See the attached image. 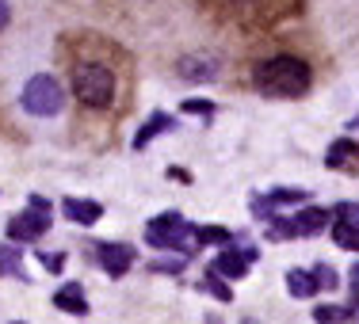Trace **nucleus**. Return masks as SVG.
<instances>
[{
	"mask_svg": "<svg viewBox=\"0 0 359 324\" xmlns=\"http://www.w3.org/2000/svg\"><path fill=\"white\" fill-rule=\"evenodd\" d=\"M256 88L276 99H298L310 88V65L298 57H271V62L256 65Z\"/></svg>",
	"mask_w": 359,
	"mask_h": 324,
	"instance_id": "1",
	"label": "nucleus"
},
{
	"mask_svg": "<svg viewBox=\"0 0 359 324\" xmlns=\"http://www.w3.org/2000/svg\"><path fill=\"white\" fill-rule=\"evenodd\" d=\"M73 92L84 107H107L115 96V73L100 62H81L73 69Z\"/></svg>",
	"mask_w": 359,
	"mask_h": 324,
	"instance_id": "2",
	"label": "nucleus"
},
{
	"mask_svg": "<svg viewBox=\"0 0 359 324\" xmlns=\"http://www.w3.org/2000/svg\"><path fill=\"white\" fill-rule=\"evenodd\" d=\"M145 241L153 244V248H180V252H191L195 244V229L187 225L180 214H161L153 218L149 225H145Z\"/></svg>",
	"mask_w": 359,
	"mask_h": 324,
	"instance_id": "3",
	"label": "nucleus"
},
{
	"mask_svg": "<svg viewBox=\"0 0 359 324\" xmlns=\"http://www.w3.org/2000/svg\"><path fill=\"white\" fill-rule=\"evenodd\" d=\"M62 84L54 80V76H46V73H39V76H31L27 84H23V107L31 111V115H39V118H54L57 111H62Z\"/></svg>",
	"mask_w": 359,
	"mask_h": 324,
	"instance_id": "4",
	"label": "nucleus"
},
{
	"mask_svg": "<svg viewBox=\"0 0 359 324\" xmlns=\"http://www.w3.org/2000/svg\"><path fill=\"white\" fill-rule=\"evenodd\" d=\"M46 229H50V218H46V210H42V206H31L27 214H20V218L8 221V237H12V241H20V244L39 241Z\"/></svg>",
	"mask_w": 359,
	"mask_h": 324,
	"instance_id": "5",
	"label": "nucleus"
},
{
	"mask_svg": "<svg viewBox=\"0 0 359 324\" xmlns=\"http://www.w3.org/2000/svg\"><path fill=\"white\" fill-rule=\"evenodd\" d=\"M96 263L107 271V275L123 279L126 271H130V263H134V248H126V244H100V248H96Z\"/></svg>",
	"mask_w": 359,
	"mask_h": 324,
	"instance_id": "6",
	"label": "nucleus"
},
{
	"mask_svg": "<svg viewBox=\"0 0 359 324\" xmlns=\"http://www.w3.org/2000/svg\"><path fill=\"white\" fill-rule=\"evenodd\" d=\"M256 260V252L249 248V252H222L218 260H215V275H226V279H241L245 271H249V263Z\"/></svg>",
	"mask_w": 359,
	"mask_h": 324,
	"instance_id": "7",
	"label": "nucleus"
},
{
	"mask_svg": "<svg viewBox=\"0 0 359 324\" xmlns=\"http://www.w3.org/2000/svg\"><path fill=\"white\" fill-rule=\"evenodd\" d=\"M62 214L73 218L76 225H92V221H100V214H104V206L92 199H65L62 202Z\"/></svg>",
	"mask_w": 359,
	"mask_h": 324,
	"instance_id": "8",
	"label": "nucleus"
},
{
	"mask_svg": "<svg viewBox=\"0 0 359 324\" xmlns=\"http://www.w3.org/2000/svg\"><path fill=\"white\" fill-rule=\"evenodd\" d=\"M180 76H184V80H195V84L215 80L218 62H210V57H184V62H180Z\"/></svg>",
	"mask_w": 359,
	"mask_h": 324,
	"instance_id": "9",
	"label": "nucleus"
},
{
	"mask_svg": "<svg viewBox=\"0 0 359 324\" xmlns=\"http://www.w3.org/2000/svg\"><path fill=\"white\" fill-rule=\"evenodd\" d=\"M54 305L57 309H65V313H73V317H84L88 313V302H84V294H81V286H65V290H57L54 294Z\"/></svg>",
	"mask_w": 359,
	"mask_h": 324,
	"instance_id": "10",
	"label": "nucleus"
},
{
	"mask_svg": "<svg viewBox=\"0 0 359 324\" xmlns=\"http://www.w3.org/2000/svg\"><path fill=\"white\" fill-rule=\"evenodd\" d=\"M325 221H329V214L325 210H302V214H294L290 218V225H294V233H321L325 229Z\"/></svg>",
	"mask_w": 359,
	"mask_h": 324,
	"instance_id": "11",
	"label": "nucleus"
},
{
	"mask_svg": "<svg viewBox=\"0 0 359 324\" xmlns=\"http://www.w3.org/2000/svg\"><path fill=\"white\" fill-rule=\"evenodd\" d=\"M287 290L294 297H310L313 290H318V275H313V271H290V275H287Z\"/></svg>",
	"mask_w": 359,
	"mask_h": 324,
	"instance_id": "12",
	"label": "nucleus"
},
{
	"mask_svg": "<svg viewBox=\"0 0 359 324\" xmlns=\"http://www.w3.org/2000/svg\"><path fill=\"white\" fill-rule=\"evenodd\" d=\"M168 126H172V118H168V115H153L149 122H145L142 130H138V138H134V149H145V145H149V138H157V134H165Z\"/></svg>",
	"mask_w": 359,
	"mask_h": 324,
	"instance_id": "13",
	"label": "nucleus"
},
{
	"mask_svg": "<svg viewBox=\"0 0 359 324\" xmlns=\"http://www.w3.org/2000/svg\"><path fill=\"white\" fill-rule=\"evenodd\" d=\"M355 157H359L355 141H337L329 149V168H348V164H355Z\"/></svg>",
	"mask_w": 359,
	"mask_h": 324,
	"instance_id": "14",
	"label": "nucleus"
},
{
	"mask_svg": "<svg viewBox=\"0 0 359 324\" xmlns=\"http://www.w3.org/2000/svg\"><path fill=\"white\" fill-rule=\"evenodd\" d=\"M332 241H337L340 248H348V252L359 248V233H355L352 225H344V221H337V225H332Z\"/></svg>",
	"mask_w": 359,
	"mask_h": 324,
	"instance_id": "15",
	"label": "nucleus"
},
{
	"mask_svg": "<svg viewBox=\"0 0 359 324\" xmlns=\"http://www.w3.org/2000/svg\"><path fill=\"white\" fill-rule=\"evenodd\" d=\"M229 233L226 229H195V244H226Z\"/></svg>",
	"mask_w": 359,
	"mask_h": 324,
	"instance_id": "16",
	"label": "nucleus"
},
{
	"mask_svg": "<svg viewBox=\"0 0 359 324\" xmlns=\"http://www.w3.org/2000/svg\"><path fill=\"white\" fill-rule=\"evenodd\" d=\"M337 221H344V225H352L359 233V206H355V202H340V206H337Z\"/></svg>",
	"mask_w": 359,
	"mask_h": 324,
	"instance_id": "17",
	"label": "nucleus"
},
{
	"mask_svg": "<svg viewBox=\"0 0 359 324\" xmlns=\"http://www.w3.org/2000/svg\"><path fill=\"white\" fill-rule=\"evenodd\" d=\"M313 317H318V321H352V313H348V309H337V305H321Z\"/></svg>",
	"mask_w": 359,
	"mask_h": 324,
	"instance_id": "18",
	"label": "nucleus"
},
{
	"mask_svg": "<svg viewBox=\"0 0 359 324\" xmlns=\"http://www.w3.org/2000/svg\"><path fill=\"white\" fill-rule=\"evenodd\" d=\"M207 290L218 297V302H229V297H233V294H229V286H222L218 279H215V271H210V283H207Z\"/></svg>",
	"mask_w": 359,
	"mask_h": 324,
	"instance_id": "19",
	"label": "nucleus"
},
{
	"mask_svg": "<svg viewBox=\"0 0 359 324\" xmlns=\"http://www.w3.org/2000/svg\"><path fill=\"white\" fill-rule=\"evenodd\" d=\"M187 115H215V104H203V99H191V104H184Z\"/></svg>",
	"mask_w": 359,
	"mask_h": 324,
	"instance_id": "20",
	"label": "nucleus"
},
{
	"mask_svg": "<svg viewBox=\"0 0 359 324\" xmlns=\"http://www.w3.org/2000/svg\"><path fill=\"white\" fill-rule=\"evenodd\" d=\"M298 199H306L302 191H271V202H298Z\"/></svg>",
	"mask_w": 359,
	"mask_h": 324,
	"instance_id": "21",
	"label": "nucleus"
},
{
	"mask_svg": "<svg viewBox=\"0 0 359 324\" xmlns=\"http://www.w3.org/2000/svg\"><path fill=\"white\" fill-rule=\"evenodd\" d=\"M313 275H318V286H337V275H332L329 267H318Z\"/></svg>",
	"mask_w": 359,
	"mask_h": 324,
	"instance_id": "22",
	"label": "nucleus"
},
{
	"mask_svg": "<svg viewBox=\"0 0 359 324\" xmlns=\"http://www.w3.org/2000/svg\"><path fill=\"white\" fill-rule=\"evenodd\" d=\"M149 271H168V275H176V271H184V263H168V260H161V263H149Z\"/></svg>",
	"mask_w": 359,
	"mask_h": 324,
	"instance_id": "23",
	"label": "nucleus"
},
{
	"mask_svg": "<svg viewBox=\"0 0 359 324\" xmlns=\"http://www.w3.org/2000/svg\"><path fill=\"white\" fill-rule=\"evenodd\" d=\"M42 263H46L50 271H62L65 267V255H42Z\"/></svg>",
	"mask_w": 359,
	"mask_h": 324,
	"instance_id": "24",
	"label": "nucleus"
},
{
	"mask_svg": "<svg viewBox=\"0 0 359 324\" xmlns=\"http://www.w3.org/2000/svg\"><path fill=\"white\" fill-rule=\"evenodd\" d=\"M352 294H355V305H359V263L352 267Z\"/></svg>",
	"mask_w": 359,
	"mask_h": 324,
	"instance_id": "25",
	"label": "nucleus"
},
{
	"mask_svg": "<svg viewBox=\"0 0 359 324\" xmlns=\"http://www.w3.org/2000/svg\"><path fill=\"white\" fill-rule=\"evenodd\" d=\"M8 15H12V12H8V0H0V31L8 27Z\"/></svg>",
	"mask_w": 359,
	"mask_h": 324,
	"instance_id": "26",
	"label": "nucleus"
},
{
	"mask_svg": "<svg viewBox=\"0 0 359 324\" xmlns=\"http://www.w3.org/2000/svg\"><path fill=\"white\" fill-rule=\"evenodd\" d=\"M0 271H4V263H0Z\"/></svg>",
	"mask_w": 359,
	"mask_h": 324,
	"instance_id": "27",
	"label": "nucleus"
}]
</instances>
